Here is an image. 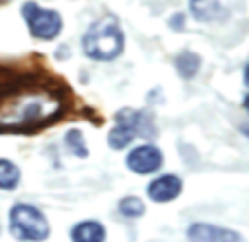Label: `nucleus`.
Wrapping results in <instances>:
<instances>
[{"mask_svg": "<svg viewBox=\"0 0 249 242\" xmlns=\"http://www.w3.org/2000/svg\"><path fill=\"white\" fill-rule=\"evenodd\" d=\"M64 102L44 86H16L0 99V128L2 130H36L47 128L64 115Z\"/></svg>", "mask_w": 249, "mask_h": 242, "instance_id": "obj_1", "label": "nucleus"}, {"mask_svg": "<svg viewBox=\"0 0 249 242\" xmlns=\"http://www.w3.org/2000/svg\"><path fill=\"white\" fill-rule=\"evenodd\" d=\"M82 51L95 62H113L124 53V31L113 18H102L86 29Z\"/></svg>", "mask_w": 249, "mask_h": 242, "instance_id": "obj_2", "label": "nucleus"}, {"mask_svg": "<svg viewBox=\"0 0 249 242\" xmlns=\"http://www.w3.org/2000/svg\"><path fill=\"white\" fill-rule=\"evenodd\" d=\"M9 231L16 240L42 242L49 238V220L38 207L29 203H16L9 211Z\"/></svg>", "mask_w": 249, "mask_h": 242, "instance_id": "obj_3", "label": "nucleus"}, {"mask_svg": "<svg viewBox=\"0 0 249 242\" xmlns=\"http://www.w3.org/2000/svg\"><path fill=\"white\" fill-rule=\"evenodd\" d=\"M22 18L29 27L36 40H42V42H51L60 35L62 31V16L55 9H44L38 2H24L22 5Z\"/></svg>", "mask_w": 249, "mask_h": 242, "instance_id": "obj_4", "label": "nucleus"}, {"mask_svg": "<svg viewBox=\"0 0 249 242\" xmlns=\"http://www.w3.org/2000/svg\"><path fill=\"white\" fill-rule=\"evenodd\" d=\"M126 165L130 172L135 174H152L157 170H161L163 165V152H161L157 145L152 143H143V145H137L128 152L126 156Z\"/></svg>", "mask_w": 249, "mask_h": 242, "instance_id": "obj_5", "label": "nucleus"}, {"mask_svg": "<svg viewBox=\"0 0 249 242\" xmlns=\"http://www.w3.org/2000/svg\"><path fill=\"white\" fill-rule=\"evenodd\" d=\"M188 240L190 242H243V238L236 231L225 227H216V225L207 223H194L188 229Z\"/></svg>", "mask_w": 249, "mask_h": 242, "instance_id": "obj_6", "label": "nucleus"}, {"mask_svg": "<svg viewBox=\"0 0 249 242\" xmlns=\"http://www.w3.org/2000/svg\"><path fill=\"white\" fill-rule=\"evenodd\" d=\"M183 191V181L177 174H161L148 185V196L155 203H172Z\"/></svg>", "mask_w": 249, "mask_h": 242, "instance_id": "obj_7", "label": "nucleus"}, {"mask_svg": "<svg viewBox=\"0 0 249 242\" xmlns=\"http://www.w3.org/2000/svg\"><path fill=\"white\" fill-rule=\"evenodd\" d=\"M106 231L104 225L97 220H82L71 229V240L73 242H104Z\"/></svg>", "mask_w": 249, "mask_h": 242, "instance_id": "obj_8", "label": "nucleus"}, {"mask_svg": "<svg viewBox=\"0 0 249 242\" xmlns=\"http://www.w3.org/2000/svg\"><path fill=\"white\" fill-rule=\"evenodd\" d=\"M190 14L198 22H212L223 14L221 0H190Z\"/></svg>", "mask_w": 249, "mask_h": 242, "instance_id": "obj_9", "label": "nucleus"}, {"mask_svg": "<svg viewBox=\"0 0 249 242\" xmlns=\"http://www.w3.org/2000/svg\"><path fill=\"white\" fill-rule=\"evenodd\" d=\"M137 137L135 128L132 126H126V123H117V126L110 128L108 132V145L113 150H124L132 143V139Z\"/></svg>", "mask_w": 249, "mask_h": 242, "instance_id": "obj_10", "label": "nucleus"}, {"mask_svg": "<svg viewBox=\"0 0 249 242\" xmlns=\"http://www.w3.org/2000/svg\"><path fill=\"white\" fill-rule=\"evenodd\" d=\"M174 66H177V70H179V75L183 79H192L201 69V57L192 51H183L181 55H177Z\"/></svg>", "mask_w": 249, "mask_h": 242, "instance_id": "obj_11", "label": "nucleus"}, {"mask_svg": "<svg viewBox=\"0 0 249 242\" xmlns=\"http://www.w3.org/2000/svg\"><path fill=\"white\" fill-rule=\"evenodd\" d=\"M22 178V172L9 158H0V190H16Z\"/></svg>", "mask_w": 249, "mask_h": 242, "instance_id": "obj_12", "label": "nucleus"}, {"mask_svg": "<svg viewBox=\"0 0 249 242\" xmlns=\"http://www.w3.org/2000/svg\"><path fill=\"white\" fill-rule=\"evenodd\" d=\"M119 214L126 216V218H141L146 214V205L139 196H126V198L119 200Z\"/></svg>", "mask_w": 249, "mask_h": 242, "instance_id": "obj_13", "label": "nucleus"}, {"mask_svg": "<svg viewBox=\"0 0 249 242\" xmlns=\"http://www.w3.org/2000/svg\"><path fill=\"white\" fill-rule=\"evenodd\" d=\"M66 145H69V150L73 152V156H80V158L89 156V150H86V143H84V135H82L80 128H71V130L66 132Z\"/></svg>", "mask_w": 249, "mask_h": 242, "instance_id": "obj_14", "label": "nucleus"}, {"mask_svg": "<svg viewBox=\"0 0 249 242\" xmlns=\"http://www.w3.org/2000/svg\"><path fill=\"white\" fill-rule=\"evenodd\" d=\"M183 27H185V16L183 14H174L172 18H170V29H172V31H181Z\"/></svg>", "mask_w": 249, "mask_h": 242, "instance_id": "obj_15", "label": "nucleus"}, {"mask_svg": "<svg viewBox=\"0 0 249 242\" xmlns=\"http://www.w3.org/2000/svg\"><path fill=\"white\" fill-rule=\"evenodd\" d=\"M243 79H245V84L249 86V64L245 66V75H243Z\"/></svg>", "mask_w": 249, "mask_h": 242, "instance_id": "obj_16", "label": "nucleus"}, {"mask_svg": "<svg viewBox=\"0 0 249 242\" xmlns=\"http://www.w3.org/2000/svg\"><path fill=\"white\" fill-rule=\"evenodd\" d=\"M243 108H245V110L249 112V93L245 95V99H243Z\"/></svg>", "mask_w": 249, "mask_h": 242, "instance_id": "obj_17", "label": "nucleus"}, {"mask_svg": "<svg viewBox=\"0 0 249 242\" xmlns=\"http://www.w3.org/2000/svg\"><path fill=\"white\" fill-rule=\"evenodd\" d=\"M243 135H245V137H247V139H249V126H243Z\"/></svg>", "mask_w": 249, "mask_h": 242, "instance_id": "obj_18", "label": "nucleus"}]
</instances>
